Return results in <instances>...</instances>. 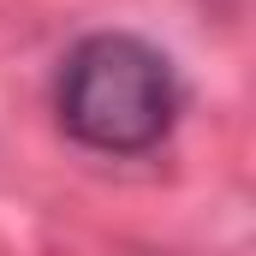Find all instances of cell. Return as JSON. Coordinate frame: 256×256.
Masks as SVG:
<instances>
[{
    "label": "cell",
    "instance_id": "obj_1",
    "mask_svg": "<svg viewBox=\"0 0 256 256\" xmlns=\"http://www.w3.org/2000/svg\"><path fill=\"white\" fill-rule=\"evenodd\" d=\"M54 114L66 137L96 155H149L179 126L185 84H179L173 54L155 48L149 36L90 30L60 60Z\"/></svg>",
    "mask_w": 256,
    "mask_h": 256
}]
</instances>
